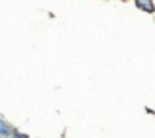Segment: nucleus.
Listing matches in <instances>:
<instances>
[{"instance_id":"nucleus-2","label":"nucleus","mask_w":155,"mask_h":138,"mask_svg":"<svg viewBox=\"0 0 155 138\" xmlns=\"http://www.w3.org/2000/svg\"><path fill=\"white\" fill-rule=\"evenodd\" d=\"M134 2H136V6L141 12H147V14H153L155 12V0H134Z\"/></svg>"},{"instance_id":"nucleus-4","label":"nucleus","mask_w":155,"mask_h":138,"mask_svg":"<svg viewBox=\"0 0 155 138\" xmlns=\"http://www.w3.org/2000/svg\"><path fill=\"white\" fill-rule=\"evenodd\" d=\"M120 2H126V0H120Z\"/></svg>"},{"instance_id":"nucleus-3","label":"nucleus","mask_w":155,"mask_h":138,"mask_svg":"<svg viewBox=\"0 0 155 138\" xmlns=\"http://www.w3.org/2000/svg\"><path fill=\"white\" fill-rule=\"evenodd\" d=\"M10 138H30V136H28V134H26V132H20V130H18V128H16V130H14V132H12V136H10Z\"/></svg>"},{"instance_id":"nucleus-1","label":"nucleus","mask_w":155,"mask_h":138,"mask_svg":"<svg viewBox=\"0 0 155 138\" xmlns=\"http://www.w3.org/2000/svg\"><path fill=\"white\" fill-rule=\"evenodd\" d=\"M14 130H16V128L12 126V124L8 122V120L4 119L2 115H0V138H10Z\"/></svg>"}]
</instances>
